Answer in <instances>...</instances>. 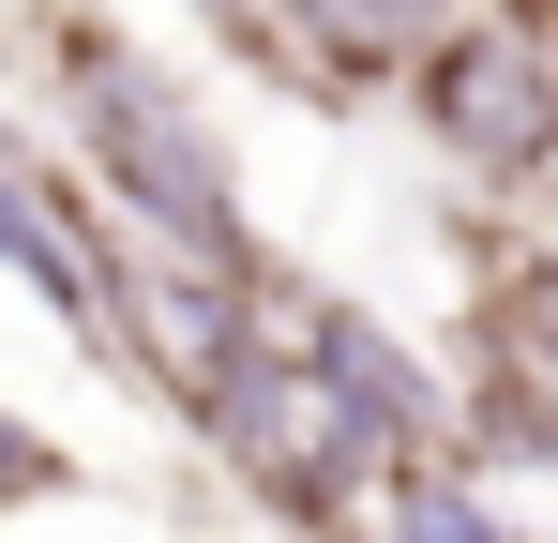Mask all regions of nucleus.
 <instances>
[{
    "instance_id": "nucleus-1",
    "label": "nucleus",
    "mask_w": 558,
    "mask_h": 543,
    "mask_svg": "<svg viewBox=\"0 0 558 543\" xmlns=\"http://www.w3.org/2000/svg\"><path fill=\"white\" fill-rule=\"evenodd\" d=\"M15 61L46 90V152L92 181L151 257H196V272H227V287H287V257L257 242V212H242V152H227L211 90L167 46H136L106 0H15Z\"/></svg>"
},
{
    "instance_id": "nucleus-2",
    "label": "nucleus",
    "mask_w": 558,
    "mask_h": 543,
    "mask_svg": "<svg viewBox=\"0 0 558 543\" xmlns=\"http://www.w3.org/2000/svg\"><path fill=\"white\" fill-rule=\"evenodd\" d=\"M392 106L468 196L529 212L558 181V0H453L423 31V61L392 76Z\"/></svg>"
},
{
    "instance_id": "nucleus-3",
    "label": "nucleus",
    "mask_w": 558,
    "mask_h": 543,
    "mask_svg": "<svg viewBox=\"0 0 558 543\" xmlns=\"http://www.w3.org/2000/svg\"><path fill=\"white\" fill-rule=\"evenodd\" d=\"M453 452L558 483V227H453Z\"/></svg>"
},
{
    "instance_id": "nucleus-4",
    "label": "nucleus",
    "mask_w": 558,
    "mask_h": 543,
    "mask_svg": "<svg viewBox=\"0 0 558 543\" xmlns=\"http://www.w3.org/2000/svg\"><path fill=\"white\" fill-rule=\"evenodd\" d=\"M287 362H302V393L332 408V438L363 452V468H408V452H453V377H438V348H408L377 302H348V287H302L287 272ZM468 468V452H453Z\"/></svg>"
},
{
    "instance_id": "nucleus-5",
    "label": "nucleus",
    "mask_w": 558,
    "mask_h": 543,
    "mask_svg": "<svg viewBox=\"0 0 558 543\" xmlns=\"http://www.w3.org/2000/svg\"><path fill=\"white\" fill-rule=\"evenodd\" d=\"M257 15H272L302 106H317V121H363V106H392V76L423 61V31H438L453 0H257Z\"/></svg>"
},
{
    "instance_id": "nucleus-6",
    "label": "nucleus",
    "mask_w": 558,
    "mask_h": 543,
    "mask_svg": "<svg viewBox=\"0 0 558 543\" xmlns=\"http://www.w3.org/2000/svg\"><path fill=\"white\" fill-rule=\"evenodd\" d=\"M92 498V452H61L31 408H0V514H76Z\"/></svg>"
}]
</instances>
